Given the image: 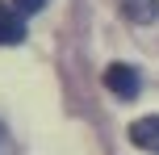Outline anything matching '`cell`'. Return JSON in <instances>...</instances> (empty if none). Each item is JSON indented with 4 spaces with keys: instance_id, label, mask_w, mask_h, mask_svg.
<instances>
[{
    "instance_id": "1",
    "label": "cell",
    "mask_w": 159,
    "mask_h": 155,
    "mask_svg": "<svg viewBox=\"0 0 159 155\" xmlns=\"http://www.w3.org/2000/svg\"><path fill=\"white\" fill-rule=\"evenodd\" d=\"M105 88H109L113 97L130 101V97H138L143 80H138V71H134L130 63H109V67H105Z\"/></svg>"
},
{
    "instance_id": "2",
    "label": "cell",
    "mask_w": 159,
    "mask_h": 155,
    "mask_svg": "<svg viewBox=\"0 0 159 155\" xmlns=\"http://www.w3.org/2000/svg\"><path fill=\"white\" fill-rule=\"evenodd\" d=\"M130 143H134L138 151H151V155H159V113L130 122Z\"/></svg>"
},
{
    "instance_id": "3",
    "label": "cell",
    "mask_w": 159,
    "mask_h": 155,
    "mask_svg": "<svg viewBox=\"0 0 159 155\" xmlns=\"http://www.w3.org/2000/svg\"><path fill=\"white\" fill-rule=\"evenodd\" d=\"M21 38H25V17L0 0V46H17Z\"/></svg>"
},
{
    "instance_id": "4",
    "label": "cell",
    "mask_w": 159,
    "mask_h": 155,
    "mask_svg": "<svg viewBox=\"0 0 159 155\" xmlns=\"http://www.w3.org/2000/svg\"><path fill=\"white\" fill-rule=\"evenodd\" d=\"M117 8H121L134 25H147V21L159 17V0H117Z\"/></svg>"
},
{
    "instance_id": "5",
    "label": "cell",
    "mask_w": 159,
    "mask_h": 155,
    "mask_svg": "<svg viewBox=\"0 0 159 155\" xmlns=\"http://www.w3.org/2000/svg\"><path fill=\"white\" fill-rule=\"evenodd\" d=\"M13 8L21 17H30V13H42V8H46V0H13Z\"/></svg>"
}]
</instances>
